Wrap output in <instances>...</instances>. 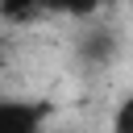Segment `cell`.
<instances>
[{
	"instance_id": "1",
	"label": "cell",
	"mask_w": 133,
	"mask_h": 133,
	"mask_svg": "<svg viewBox=\"0 0 133 133\" xmlns=\"http://www.w3.org/2000/svg\"><path fill=\"white\" fill-rule=\"evenodd\" d=\"M46 104H29V100H4L0 104V129H8V133H33V129H42V121H46Z\"/></svg>"
},
{
	"instance_id": "3",
	"label": "cell",
	"mask_w": 133,
	"mask_h": 133,
	"mask_svg": "<svg viewBox=\"0 0 133 133\" xmlns=\"http://www.w3.org/2000/svg\"><path fill=\"white\" fill-rule=\"evenodd\" d=\"M83 58H91V62H108L112 58V33H87L83 37Z\"/></svg>"
},
{
	"instance_id": "4",
	"label": "cell",
	"mask_w": 133,
	"mask_h": 133,
	"mask_svg": "<svg viewBox=\"0 0 133 133\" xmlns=\"http://www.w3.org/2000/svg\"><path fill=\"white\" fill-rule=\"evenodd\" d=\"M104 0H46L50 12H62V17H91Z\"/></svg>"
},
{
	"instance_id": "2",
	"label": "cell",
	"mask_w": 133,
	"mask_h": 133,
	"mask_svg": "<svg viewBox=\"0 0 133 133\" xmlns=\"http://www.w3.org/2000/svg\"><path fill=\"white\" fill-rule=\"evenodd\" d=\"M42 12H50L46 0H0V17H4L8 25H29V21H37Z\"/></svg>"
},
{
	"instance_id": "5",
	"label": "cell",
	"mask_w": 133,
	"mask_h": 133,
	"mask_svg": "<svg viewBox=\"0 0 133 133\" xmlns=\"http://www.w3.org/2000/svg\"><path fill=\"white\" fill-rule=\"evenodd\" d=\"M112 129H116V133H133V96L121 100V108L112 112Z\"/></svg>"
}]
</instances>
